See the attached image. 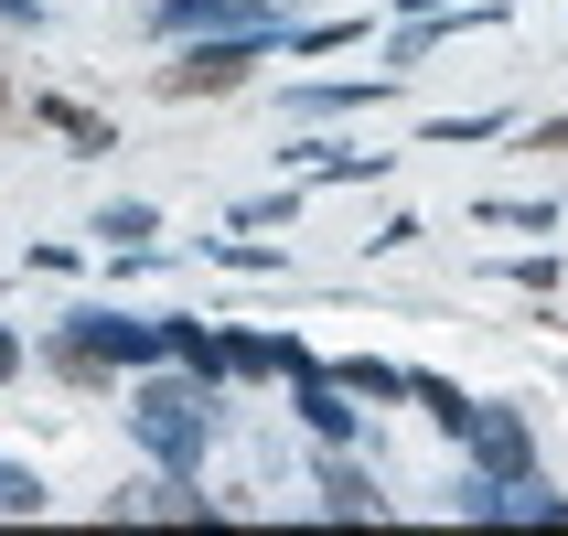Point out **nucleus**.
Wrapping results in <instances>:
<instances>
[{"label":"nucleus","mask_w":568,"mask_h":536,"mask_svg":"<svg viewBox=\"0 0 568 536\" xmlns=\"http://www.w3.org/2000/svg\"><path fill=\"white\" fill-rule=\"evenodd\" d=\"M129 429H140L172 473L204 462V397H193V386H140V397H129Z\"/></svg>","instance_id":"obj_1"},{"label":"nucleus","mask_w":568,"mask_h":536,"mask_svg":"<svg viewBox=\"0 0 568 536\" xmlns=\"http://www.w3.org/2000/svg\"><path fill=\"white\" fill-rule=\"evenodd\" d=\"M301 418H312L322 441H344V429H354V408H344V397H333V386L312 376V365H301Z\"/></svg>","instance_id":"obj_6"},{"label":"nucleus","mask_w":568,"mask_h":536,"mask_svg":"<svg viewBox=\"0 0 568 536\" xmlns=\"http://www.w3.org/2000/svg\"><path fill=\"white\" fill-rule=\"evenodd\" d=\"M0 515H43V483L11 473V462H0Z\"/></svg>","instance_id":"obj_9"},{"label":"nucleus","mask_w":568,"mask_h":536,"mask_svg":"<svg viewBox=\"0 0 568 536\" xmlns=\"http://www.w3.org/2000/svg\"><path fill=\"white\" fill-rule=\"evenodd\" d=\"M322 505H333V515H365V505H376V483L354 473V462H322Z\"/></svg>","instance_id":"obj_7"},{"label":"nucleus","mask_w":568,"mask_h":536,"mask_svg":"<svg viewBox=\"0 0 568 536\" xmlns=\"http://www.w3.org/2000/svg\"><path fill=\"white\" fill-rule=\"evenodd\" d=\"M161 32H268V43H290V22L257 0H161Z\"/></svg>","instance_id":"obj_3"},{"label":"nucleus","mask_w":568,"mask_h":536,"mask_svg":"<svg viewBox=\"0 0 568 536\" xmlns=\"http://www.w3.org/2000/svg\"><path fill=\"white\" fill-rule=\"evenodd\" d=\"M537 140H547V151H558V140H568V119H547V129H537Z\"/></svg>","instance_id":"obj_11"},{"label":"nucleus","mask_w":568,"mask_h":536,"mask_svg":"<svg viewBox=\"0 0 568 536\" xmlns=\"http://www.w3.org/2000/svg\"><path fill=\"white\" fill-rule=\"evenodd\" d=\"M450 429L473 441V462H483L494 483H515V473H526V418H515V408H462Z\"/></svg>","instance_id":"obj_4"},{"label":"nucleus","mask_w":568,"mask_h":536,"mask_svg":"<svg viewBox=\"0 0 568 536\" xmlns=\"http://www.w3.org/2000/svg\"><path fill=\"white\" fill-rule=\"evenodd\" d=\"M257 43H268V32H215V43H204V54H193V64H172L161 87H172V97H193V87H236Z\"/></svg>","instance_id":"obj_5"},{"label":"nucleus","mask_w":568,"mask_h":536,"mask_svg":"<svg viewBox=\"0 0 568 536\" xmlns=\"http://www.w3.org/2000/svg\"><path fill=\"white\" fill-rule=\"evenodd\" d=\"M11 365H22V344H11V333H0V376H11Z\"/></svg>","instance_id":"obj_10"},{"label":"nucleus","mask_w":568,"mask_h":536,"mask_svg":"<svg viewBox=\"0 0 568 536\" xmlns=\"http://www.w3.org/2000/svg\"><path fill=\"white\" fill-rule=\"evenodd\" d=\"M64 354H75V365H97V354H119V365H151V354H161V322H129V312H75Z\"/></svg>","instance_id":"obj_2"},{"label":"nucleus","mask_w":568,"mask_h":536,"mask_svg":"<svg viewBox=\"0 0 568 536\" xmlns=\"http://www.w3.org/2000/svg\"><path fill=\"white\" fill-rule=\"evenodd\" d=\"M119 515H204V494H183V483H140V494H119Z\"/></svg>","instance_id":"obj_8"}]
</instances>
